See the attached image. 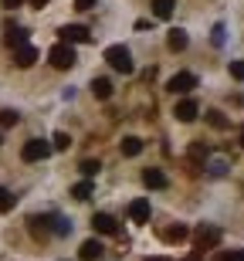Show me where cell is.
<instances>
[{
  "mask_svg": "<svg viewBox=\"0 0 244 261\" xmlns=\"http://www.w3.org/2000/svg\"><path fill=\"white\" fill-rule=\"evenodd\" d=\"M105 61L112 68H116L119 75H132V55H129V48L126 44H112V48H105Z\"/></svg>",
  "mask_w": 244,
  "mask_h": 261,
  "instance_id": "6da1fadb",
  "label": "cell"
},
{
  "mask_svg": "<svg viewBox=\"0 0 244 261\" xmlns=\"http://www.w3.org/2000/svg\"><path fill=\"white\" fill-rule=\"evenodd\" d=\"M217 244H221V227L217 224H200L194 234V248L197 251H214Z\"/></svg>",
  "mask_w": 244,
  "mask_h": 261,
  "instance_id": "7a4b0ae2",
  "label": "cell"
},
{
  "mask_svg": "<svg viewBox=\"0 0 244 261\" xmlns=\"http://www.w3.org/2000/svg\"><path fill=\"white\" fill-rule=\"evenodd\" d=\"M20 156H24V163L48 160V156H51V143H48V139H28V143H24V149H20Z\"/></svg>",
  "mask_w": 244,
  "mask_h": 261,
  "instance_id": "3957f363",
  "label": "cell"
},
{
  "mask_svg": "<svg viewBox=\"0 0 244 261\" xmlns=\"http://www.w3.org/2000/svg\"><path fill=\"white\" fill-rule=\"evenodd\" d=\"M194 88H197L194 71H176V75L166 82V92H173V95H186V92H194Z\"/></svg>",
  "mask_w": 244,
  "mask_h": 261,
  "instance_id": "277c9868",
  "label": "cell"
},
{
  "mask_svg": "<svg viewBox=\"0 0 244 261\" xmlns=\"http://www.w3.org/2000/svg\"><path fill=\"white\" fill-rule=\"evenodd\" d=\"M48 58H51V65L58 68V71H68V68L75 65V48H71V44H61V41H58V44L51 48Z\"/></svg>",
  "mask_w": 244,
  "mask_h": 261,
  "instance_id": "5b68a950",
  "label": "cell"
},
{
  "mask_svg": "<svg viewBox=\"0 0 244 261\" xmlns=\"http://www.w3.org/2000/svg\"><path fill=\"white\" fill-rule=\"evenodd\" d=\"M61 44H78V41H92V34H88V28H82V24H65V28L58 31Z\"/></svg>",
  "mask_w": 244,
  "mask_h": 261,
  "instance_id": "8992f818",
  "label": "cell"
},
{
  "mask_svg": "<svg viewBox=\"0 0 244 261\" xmlns=\"http://www.w3.org/2000/svg\"><path fill=\"white\" fill-rule=\"evenodd\" d=\"M173 116L180 119V122H194V119L200 116V106H197L194 98H180V102H176V109H173Z\"/></svg>",
  "mask_w": 244,
  "mask_h": 261,
  "instance_id": "52a82bcc",
  "label": "cell"
},
{
  "mask_svg": "<svg viewBox=\"0 0 244 261\" xmlns=\"http://www.w3.org/2000/svg\"><path fill=\"white\" fill-rule=\"evenodd\" d=\"M92 227H95L98 234H116L119 224H116V217H112V214H102V211H98L95 217H92Z\"/></svg>",
  "mask_w": 244,
  "mask_h": 261,
  "instance_id": "ba28073f",
  "label": "cell"
},
{
  "mask_svg": "<svg viewBox=\"0 0 244 261\" xmlns=\"http://www.w3.org/2000/svg\"><path fill=\"white\" fill-rule=\"evenodd\" d=\"M129 217H132L136 224H146L149 221V200H146V197H139V200L129 203Z\"/></svg>",
  "mask_w": 244,
  "mask_h": 261,
  "instance_id": "9c48e42d",
  "label": "cell"
},
{
  "mask_svg": "<svg viewBox=\"0 0 244 261\" xmlns=\"http://www.w3.org/2000/svg\"><path fill=\"white\" fill-rule=\"evenodd\" d=\"M143 184H146L149 190H163L166 187V173L156 170V166H149V170H143Z\"/></svg>",
  "mask_w": 244,
  "mask_h": 261,
  "instance_id": "30bf717a",
  "label": "cell"
},
{
  "mask_svg": "<svg viewBox=\"0 0 244 261\" xmlns=\"http://www.w3.org/2000/svg\"><path fill=\"white\" fill-rule=\"evenodd\" d=\"M14 61H17V68H31L34 61H38V48H34V44L17 48V51H14Z\"/></svg>",
  "mask_w": 244,
  "mask_h": 261,
  "instance_id": "8fae6325",
  "label": "cell"
},
{
  "mask_svg": "<svg viewBox=\"0 0 244 261\" xmlns=\"http://www.w3.org/2000/svg\"><path fill=\"white\" fill-rule=\"evenodd\" d=\"M98 258H102V241H95V238L78 248V261H98Z\"/></svg>",
  "mask_w": 244,
  "mask_h": 261,
  "instance_id": "7c38bea8",
  "label": "cell"
},
{
  "mask_svg": "<svg viewBox=\"0 0 244 261\" xmlns=\"http://www.w3.org/2000/svg\"><path fill=\"white\" fill-rule=\"evenodd\" d=\"M176 10V0H153V17L156 20H170Z\"/></svg>",
  "mask_w": 244,
  "mask_h": 261,
  "instance_id": "4fadbf2b",
  "label": "cell"
},
{
  "mask_svg": "<svg viewBox=\"0 0 244 261\" xmlns=\"http://www.w3.org/2000/svg\"><path fill=\"white\" fill-rule=\"evenodd\" d=\"M166 44H170V51H186L190 38H186L183 28H173V31H170V38H166Z\"/></svg>",
  "mask_w": 244,
  "mask_h": 261,
  "instance_id": "5bb4252c",
  "label": "cell"
},
{
  "mask_svg": "<svg viewBox=\"0 0 244 261\" xmlns=\"http://www.w3.org/2000/svg\"><path fill=\"white\" fill-rule=\"evenodd\" d=\"M4 41H7V44H10L14 51H17V48H24V44H31V41H28V31H24V28H10Z\"/></svg>",
  "mask_w": 244,
  "mask_h": 261,
  "instance_id": "9a60e30c",
  "label": "cell"
},
{
  "mask_svg": "<svg viewBox=\"0 0 244 261\" xmlns=\"http://www.w3.org/2000/svg\"><path fill=\"white\" fill-rule=\"evenodd\" d=\"M92 95L102 98V102L112 98V82H109V78H95V82H92Z\"/></svg>",
  "mask_w": 244,
  "mask_h": 261,
  "instance_id": "2e32d148",
  "label": "cell"
},
{
  "mask_svg": "<svg viewBox=\"0 0 244 261\" xmlns=\"http://www.w3.org/2000/svg\"><path fill=\"white\" fill-rule=\"evenodd\" d=\"M139 153H143V139L126 136V139H122V156H139Z\"/></svg>",
  "mask_w": 244,
  "mask_h": 261,
  "instance_id": "e0dca14e",
  "label": "cell"
},
{
  "mask_svg": "<svg viewBox=\"0 0 244 261\" xmlns=\"http://www.w3.org/2000/svg\"><path fill=\"white\" fill-rule=\"evenodd\" d=\"M48 224H51V231L58 234V238H68V234H71L68 217H48Z\"/></svg>",
  "mask_w": 244,
  "mask_h": 261,
  "instance_id": "ac0fdd59",
  "label": "cell"
},
{
  "mask_svg": "<svg viewBox=\"0 0 244 261\" xmlns=\"http://www.w3.org/2000/svg\"><path fill=\"white\" fill-rule=\"evenodd\" d=\"M71 197H75V200H88V197H92V180L75 184V187H71Z\"/></svg>",
  "mask_w": 244,
  "mask_h": 261,
  "instance_id": "d6986e66",
  "label": "cell"
},
{
  "mask_svg": "<svg viewBox=\"0 0 244 261\" xmlns=\"http://www.w3.org/2000/svg\"><path fill=\"white\" fill-rule=\"evenodd\" d=\"M14 207H17V197L10 194V190H4V187H0V211L7 214V211H14Z\"/></svg>",
  "mask_w": 244,
  "mask_h": 261,
  "instance_id": "ffe728a7",
  "label": "cell"
},
{
  "mask_svg": "<svg viewBox=\"0 0 244 261\" xmlns=\"http://www.w3.org/2000/svg\"><path fill=\"white\" fill-rule=\"evenodd\" d=\"M186 234H190V231H186V227H183V224H176V227H170V231H166L163 234V238H166V241H183V238H186Z\"/></svg>",
  "mask_w": 244,
  "mask_h": 261,
  "instance_id": "44dd1931",
  "label": "cell"
},
{
  "mask_svg": "<svg viewBox=\"0 0 244 261\" xmlns=\"http://www.w3.org/2000/svg\"><path fill=\"white\" fill-rule=\"evenodd\" d=\"M207 173L210 176H224L227 173V160H210V163H207Z\"/></svg>",
  "mask_w": 244,
  "mask_h": 261,
  "instance_id": "7402d4cb",
  "label": "cell"
},
{
  "mask_svg": "<svg viewBox=\"0 0 244 261\" xmlns=\"http://www.w3.org/2000/svg\"><path fill=\"white\" fill-rule=\"evenodd\" d=\"M78 170H82V176H85V180H92V176L98 173V160H82Z\"/></svg>",
  "mask_w": 244,
  "mask_h": 261,
  "instance_id": "603a6c76",
  "label": "cell"
},
{
  "mask_svg": "<svg viewBox=\"0 0 244 261\" xmlns=\"http://www.w3.org/2000/svg\"><path fill=\"white\" fill-rule=\"evenodd\" d=\"M71 146V136L68 133H55V139H51V149H68Z\"/></svg>",
  "mask_w": 244,
  "mask_h": 261,
  "instance_id": "cb8c5ba5",
  "label": "cell"
},
{
  "mask_svg": "<svg viewBox=\"0 0 244 261\" xmlns=\"http://www.w3.org/2000/svg\"><path fill=\"white\" fill-rule=\"evenodd\" d=\"M14 122H17V112H14V109H4V112H0V126L7 129V126H14Z\"/></svg>",
  "mask_w": 244,
  "mask_h": 261,
  "instance_id": "d4e9b609",
  "label": "cell"
},
{
  "mask_svg": "<svg viewBox=\"0 0 244 261\" xmlns=\"http://www.w3.org/2000/svg\"><path fill=\"white\" fill-rule=\"evenodd\" d=\"M214 261H244V251H217Z\"/></svg>",
  "mask_w": 244,
  "mask_h": 261,
  "instance_id": "484cf974",
  "label": "cell"
},
{
  "mask_svg": "<svg viewBox=\"0 0 244 261\" xmlns=\"http://www.w3.org/2000/svg\"><path fill=\"white\" fill-rule=\"evenodd\" d=\"M207 116H210V126H214V129H227V126H231V122H227L221 112H207Z\"/></svg>",
  "mask_w": 244,
  "mask_h": 261,
  "instance_id": "4316f807",
  "label": "cell"
},
{
  "mask_svg": "<svg viewBox=\"0 0 244 261\" xmlns=\"http://www.w3.org/2000/svg\"><path fill=\"white\" fill-rule=\"evenodd\" d=\"M231 78L244 82V61H231Z\"/></svg>",
  "mask_w": 244,
  "mask_h": 261,
  "instance_id": "83f0119b",
  "label": "cell"
},
{
  "mask_svg": "<svg viewBox=\"0 0 244 261\" xmlns=\"http://www.w3.org/2000/svg\"><path fill=\"white\" fill-rule=\"evenodd\" d=\"M210 41H214L217 48L224 44V24H217V28H214V34H210Z\"/></svg>",
  "mask_w": 244,
  "mask_h": 261,
  "instance_id": "f1b7e54d",
  "label": "cell"
},
{
  "mask_svg": "<svg viewBox=\"0 0 244 261\" xmlns=\"http://www.w3.org/2000/svg\"><path fill=\"white\" fill-rule=\"evenodd\" d=\"M190 160H207V149L204 146H190Z\"/></svg>",
  "mask_w": 244,
  "mask_h": 261,
  "instance_id": "f546056e",
  "label": "cell"
},
{
  "mask_svg": "<svg viewBox=\"0 0 244 261\" xmlns=\"http://www.w3.org/2000/svg\"><path fill=\"white\" fill-rule=\"evenodd\" d=\"M75 7H78V10H88V7H95V0H75Z\"/></svg>",
  "mask_w": 244,
  "mask_h": 261,
  "instance_id": "4dcf8cb0",
  "label": "cell"
},
{
  "mask_svg": "<svg viewBox=\"0 0 244 261\" xmlns=\"http://www.w3.org/2000/svg\"><path fill=\"white\" fill-rule=\"evenodd\" d=\"M0 4H4V7H7V10H14V7H20L24 0H0Z\"/></svg>",
  "mask_w": 244,
  "mask_h": 261,
  "instance_id": "1f68e13d",
  "label": "cell"
},
{
  "mask_svg": "<svg viewBox=\"0 0 244 261\" xmlns=\"http://www.w3.org/2000/svg\"><path fill=\"white\" fill-rule=\"evenodd\" d=\"M44 4H48V0H31V7H44Z\"/></svg>",
  "mask_w": 244,
  "mask_h": 261,
  "instance_id": "d6a6232c",
  "label": "cell"
},
{
  "mask_svg": "<svg viewBox=\"0 0 244 261\" xmlns=\"http://www.w3.org/2000/svg\"><path fill=\"white\" fill-rule=\"evenodd\" d=\"M146 261H170V258H146Z\"/></svg>",
  "mask_w": 244,
  "mask_h": 261,
  "instance_id": "836d02e7",
  "label": "cell"
},
{
  "mask_svg": "<svg viewBox=\"0 0 244 261\" xmlns=\"http://www.w3.org/2000/svg\"><path fill=\"white\" fill-rule=\"evenodd\" d=\"M241 146H244V129H241Z\"/></svg>",
  "mask_w": 244,
  "mask_h": 261,
  "instance_id": "e575fe53",
  "label": "cell"
},
{
  "mask_svg": "<svg viewBox=\"0 0 244 261\" xmlns=\"http://www.w3.org/2000/svg\"><path fill=\"white\" fill-rule=\"evenodd\" d=\"M186 261H197V258H186Z\"/></svg>",
  "mask_w": 244,
  "mask_h": 261,
  "instance_id": "d590c367",
  "label": "cell"
},
{
  "mask_svg": "<svg viewBox=\"0 0 244 261\" xmlns=\"http://www.w3.org/2000/svg\"><path fill=\"white\" fill-rule=\"evenodd\" d=\"M0 143H4V139H0Z\"/></svg>",
  "mask_w": 244,
  "mask_h": 261,
  "instance_id": "8d00e7d4",
  "label": "cell"
}]
</instances>
